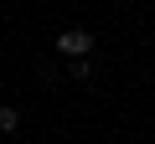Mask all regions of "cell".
Masks as SVG:
<instances>
[{"label": "cell", "instance_id": "6da1fadb", "mask_svg": "<svg viewBox=\"0 0 155 144\" xmlns=\"http://www.w3.org/2000/svg\"><path fill=\"white\" fill-rule=\"evenodd\" d=\"M57 52L62 57H93V31H83V26L57 31Z\"/></svg>", "mask_w": 155, "mask_h": 144}, {"label": "cell", "instance_id": "7a4b0ae2", "mask_svg": "<svg viewBox=\"0 0 155 144\" xmlns=\"http://www.w3.org/2000/svg\"><path fill=\"white\" fill-rule=\"evenodd\" d=\"M16 129H21V113L11 103H0V134H16Z\"/></svg>", "mask_w": 155, "mask_h": 144}, {"label": "cell", "instance_id": "3957f363", "mask_svg": "<svg viewBox=\"0 0 155 144\" xmlns=\"http://www.w3.org/2000/svg\"><path fill=\"white\" fill-rule=\"evenodd\" d=\"M72 77H93V62L88 57H72Z\"/></svg>", "mask_w": 155, "mask_h": 144}]
</instances>
